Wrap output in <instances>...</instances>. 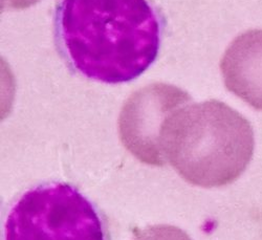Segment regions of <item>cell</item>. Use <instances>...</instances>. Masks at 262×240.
I'll use <instances>...</instances> for the list:
<instances>
[{
  "label": "cell",
  "instance_id": "1",
  "mask_svg": "<svg viewBox=\"0 0 262 240\" xmlns=\"http://www.w3.org/2000/svg\"><path fill=\"white\" fill-rule=\"evenodd\" d=\"M55 26L71 67L108 84L140 77L161 47V21L147 0H62Z\"/></svg>",
  "mask_w": 262,
  "mask_h": 240
},
{
  "label": "cell",
  "instance_id": "7",
  "mask_svg": "<svg viewBox=\"0 0 262 240\" xmlns=\"http://www.w3.org/2000/svg\"><path fill=\"white\" fill-rule=\"evenodd\" d=\"M40 0H3V10H25L36 4Z\"/></svg>",
  "mask_w": 262,
  "mask_h": 240
},
{
  "label": "cell",
  "instance_id": "4",
  "mask_svg": "<svg viewBox=\"0 0 262 240\" xmlns=\"http://www.w3.org/2000/svg\"><path fill=\"white\" fill-rule=\"evenodd\" d=\"M191 101L184 90L162 82L136 91L126 100L119 116V137L123 146L146 165L165 166L163 136L167 122Z\"/></svg>",
  "mask_w": 262,
  "mask_h": 240
},
{
  "label": "cell",
  "instance_id": "2",
  "mask_svg": "<svg viewBox=\"0 0 262 240\" xmlns=\"http://www.w3.org/2000/svg\"><path fill=\"white\" fill-rule=\"evenodd\" d=\"M254 148L251 123L218 100L181 108L168 120L163 136L166 161L187 183L203 188L237 181Z\"/></svg>",
  "mask_w": 262,
  "mask_h": 240
},
{
  "label": "cell",
  "instance_id": "3",
  "mask_svg": "<svg viewBox=\"0 0 262 240\" xmlns=\"http://www.w3.org/2000/svg\"><path fill=\"white\" fill-rule=\"evenodd\" d=\"M5 230L6 240H106L95 206L64 183L27 191L10 210Z\"/></svg>",
  "mask_w": 262,
  "mask_h": 240
},
{
  "label": "cell",
  "instance_id": "5",
  "mask_svg": "<svg viewBox=\"0 0 262 240\" xmlns=\"http://www.w3.org/2000/svg\"><path fill=\"white\" fill-rule=\"evenodd\" d=\"M221 71L228 91L262 112V30L237 36L222 58Z\"/></svg>",
  "mask_w": 262,
  "mask_h": 240
},
{
  "label": "cell",
  "instance_id": "6",
  "mask_svg": "<svg viewBox=\"0 0 262 240\" xmlns=\"http://www.w3.org/2000/svg\"><path fill=\"white\" fill-rule=\"evenodd\" d=\"M133 240H192L189 235L180 228L160 225L151 226L135 233Z\"/></svg>",
  "mask_w": 262,
  "mask_h": 240
}]
</instances>
